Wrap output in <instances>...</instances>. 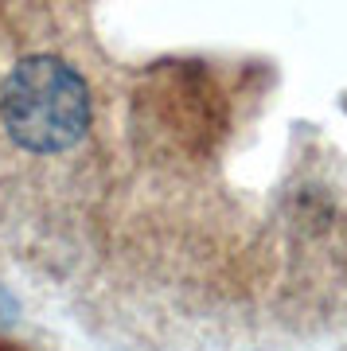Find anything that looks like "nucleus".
<instances>
[{"label":"nucleus","instance_id":"obj_1","mask_svg":"<svg viewBox=\"0 0 347 351\" xmlns=\"http://www.w3.org/2000/svg\"><path fill=\"white\" fill-rule=\"evenodd\" d=\"M94 101L86 78L59 55H27L0 82V125L24 152H67L86 137Z\"/></svg>","mask_w":347,"mask_h":351},{"label":"nucleus","instance_id":"obj_2","mask_svg":"<svg viewBox=\"0 0 347 351\" xmlns=\"http://www.w3.org/2000/svg\"><path fill=\"white\" fill-rule=\"evenodd\" d=\"M16 313H20V308H16L12 293H8V289L0 285V324H12V320H16Z\"/></svg>","mask_w":347,"mask_h":351}]
</instances>
